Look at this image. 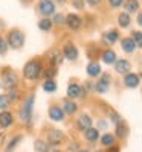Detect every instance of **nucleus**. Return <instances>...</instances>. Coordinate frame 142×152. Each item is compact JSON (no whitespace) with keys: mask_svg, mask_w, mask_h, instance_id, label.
Instances as JSON below:
<instances>
[{"mask_svg":"<svg viewBox=\"0 0 142 152\" xmlns=\"http://www.w3.org/2000/svg\"><path fill=\"white\" fill-rule=\"evenodd\" d=\"M139 9V2L138 0H127L125 2V11L127 12H136Z\"/></svg>","mask_w":142,"mask_h":152,"instance_id":"a878e982","label":"nucleus"},{"mask_svg":"<svg viewBox=\"0 0 142 152\" xmlns=\"http://www.w3.org/2000/svg\"><path fill=\"white\" fill-rule=\"evenodd\" d=\"M121 44H122L124 52H127V53H133L135 49H136V44H135V41H133V38H124Z\"/></svg>","mask_w":142,"mask_h":152,"instance_id":"f3484780","label":"nucleus"},{"mask_svg":"<svg viewBox=\"0 0 142 152\" xmlns=\"http://www.w3.org/2000/svg\"><path fill=\"white\" fill-rule=\"evenodd\" d=\"M81 18L76 15V14H69L66 15V24L72 29V31H76V29H80L81 28Z\"/></svg>","mask_w":142,"mask_h":152,"instance_id":"9d476101","label":"nucleus"},{"mask_svg":"<svg viewBox=\"0 0 142 152\" xmlns=\"http://www.w3.org/2000/svg\"><path fill=\"white\" fill-rule=\"evenodd\" d=\"M49 119L54 120V122H61L64 119V111L61 107H57V105H52L49 108Z\"/></svg>","mask_w":142,"mask_h":152,"instance_id":"1a4fd4ad","label":"nucleus"},{"mask_svg":"<svg viewBox=\"0 0 142 152\" xmlns=\"http://www.w3.org/2000/svg\"><path fill=\"white\" fill-rule=\"evenodd\" d=\"M138 23H139L141 26H142V12H141V14L138 15Z\"/></svg>","mask_w":142,"mask_h":152,"instance_id":"a19ab883","label":"nucleus"},{"mask_svg":"<svg viewBox=\"0 0 142 152\" xmlns=\"http://www.w3.org/2000/svg\"><path fill=\"white\" fill-rule=\"evenodd\" d=\"M43 73V66L40 59H31L28 61L23 67V75L28 81H35L40 78V75Z\"/></svg>","mask_w":142,"mask_h":152,"instance_id":"f257e3e1","label":"nucleus"},{"mask_svg":"<svg viewBox=\"0 0 142 152\" xmlns=\"http://www.w3.org/2000/svg\"><path fill=\"white\" fill-rule=\"evenodd\" d=\"M34 100H35V96L34 94H29L26 99L23 100V105L20 107V111H18V117L21 122L24 123H31V119H32V107H34Z\"/></svg>","mask_w":142,"mask_h":152,"instance_id":"7ed1b4c3","label":"nucleus"},{"mask_svg":"<svg viewBox=\"0 0 142 152\" xmlns=\"http://www.w3.org/2000/svg\"><path fill=\"white\" fill-rule=\"evenodd\" d=\"M84 137L87 138L89 142H96L98 137H99V132H98V129H95V128H89V129L84 131Z\"/></svg>","mask_w":142,"mask_h":152,"instance_id":"412c9836","label":"nucleus"},{"mask_svg":"<svg viewBox=\"0 0 142 152\" xmlns=\"http://www.w3.org/2000/svg\"><path fill=\"white\" fill-rule=\"evenodd\" d=\"M101 143L104 145V146H113V143H115V137L112 135V134H104L101 137Z\"/></svg>","mask_w":142,"mask_h":152,"instance_id":"cd10ccee","label":"nucleus"},{"mask_svg":"<svg viewBox=\"0 0 142 152\" xmlns=\"http://www.w3.org/2000/svg\"><path fill=\"white\" fill-rule=\"evenodd\" d=\"M12 123H14V117H12V114L9 111L0 113V126H2V128H8Z\"/></svg>","mask_w":142,"mask_h":152,"instance_id":"f8f14e48","label":"nucleus"},{"mask_svg":"<svg viewBox=\"0 0 142 152\" xmlns=\"http://www.w3.org/2000/svg\"><path fill=\"white\" fill-rule=\"evenodd\" d=\"M38 12H40L43 17L49 18V15H52L55 12V3L52 0H40V2H38Z\"/></svg>","mask_w":142,"mask_h":152,"instance_id":"39448f33","label":"nucleus"},{"mask_svg":"<svg viewBox=\"0 0 142 152\" xmlns=\"http://www.w3.org/2000/svg\"><path fill=\"white\" fill-rule=\"evenodd\" d=\"M8 47H9L8 43L3 40L2 37H0V55H5V53H6V50H8Z\"/></svg>","mask_w":142,"mask_h":152,"instance_id":"f704fd0d","label":"nucleus"},{"mask_svg":"<svg viewBox=\"0 0 142 152\" xmlns=\"http://www.w3.org/2000/svg\"><path fill=\"white\" fill-rule=\"evenodd\" d=\"M20 2H21L23 5H29V3L32 2V0H20Z\"/></svg>","mask_w":142,"mask_h":152,"instance_id":"79ce46f5","label":"nucleus"},{"mask_svg":"<svg viewBox=\"0 0 142 152\" xmlns=\"http://www.w3.org/2000/svg\"><path fill=\"white\" fill-rule=\"evenodd\" d=\"M73 6L76 9H83V2L81 0H73Z\"/></svg>","mask_w":142,"mask_h":152,"instance_id":"4c0bfd02","label":"nucleus"},{"mask_svg":"<svg viewBox=\"0 0 142 152\" xmlns=\"http://www.w3.org/2000/svg\"><path fill=\"white\" fill-rule=\"evenodd\" d=\"M132 38H133V41H135L136 47H142V32H139V31H135Z\"/></svg>","mask_w":142,"mask_h":152,"instance_id":"7c9ffc66","label":"nucleus"},{"mask_svg":"<svg viewBox=\"0 0 142 152\" xmlns=\"http://www.w3.org/2000/svg\"><path fill=\"white\" fill-rule=\"evenodd\" d=\"M9 100L6 97V94H0V110H6L9 107Z\"/></svg>","mask_w":142,"mask_h":152,"instance_id":"473e14b6","label":"nucleus"},{"mask_svg":"<svg viewBox=\"0 0 142 152\" xmlns=\"http://www.w3.org/2000/svg\"><path fill=\"white\" fill-rule=\"evenodd\" d=\"M52 23H57V24H64L66 23V17H64L63 14H55L54 17V21Z\"/></svg>","mask_w":142,"mask_h":152,"instance_id":"c9c22d12","label":"nucleus"},{"mask_svg":"<svg viewBox=\"0 0 142 152\" xmlns=\"http://www.w3.org/2000/svg\"><path fill=\"white\" fill-rule=\"evenodd\" d=\"M130 69H132L130 62L125 61V59H119V61H116V64H115V70L118 73H128Z\"/></svg>","mask_w":142,"mask_h":152,"instance_id":"dca6fc26","label":"nucleus"},{"mask_svg":"<svg viewBox=\"0 0 142 152\" xmlns=\"http://www.w3.org/2000/svg\"><path fill=\"white\" fill-rule=\"evenodd\" d=\"M43 90L47 91V93H54L57 90V84L54 79H46L44 84H43Z\"/></svg>","mask_w":142,"mask_h":152,"instance_id":"393cba45","label":"nucleus"},{"mask_svg":"<svg viewBox=\"0 0 142 152\" xmlns=\"http://www.w3.org/2000/svg\"><path fill=\"white\" fill-rule=\"evenodd\" d=\"M63 138H64V135H63V132L60 129H50L47 132V142H49V145H52V146H58L63 142Z\"/></svg>","mask_w":142,"mask_h":152,"instance_id":"423d86ee","label":"nucleus"},{"mask_svg":"<svg viewBox=\"0 0 142 152\" xmlns=\"http://www.w3.org/2000/svg\"><path fill=\"white\" fill-rule=\"evenodd\" d=\"M127 131H128V128H127V125L122 120L119 123H116V135H118L119 138H124L127 135Z\"/></svg>","mask_w":142,"mask_h":152,"instance_id":"4be33fe9","label":"nucleus"},{"mask_svg":"<svg viewBox=\"0 0 142 152\" xmlns=\"http://www.w3.org/2000/svg\"><path fill=\"white\" fill-rule=\"evenodd\" d=\"M47 59H49L50 64H52V67H57L63 62V53L58 49H50L47 52Z\"/></svg>","mask_w":142,"mask_h":152,"instance_id":"0eeeda50","label":"nucleus"},{"mask_svg":"<svg viewBox=\"0 0 142 152\" xmlns=\"http://www.w3.org/2000/svg\"><path fill=\"white\" fill-rule=\"evenodd\" d=\"M109 81H110V76H109V75H104V76H102V78L96 82L95 90H96L98 93H106V91L109 90Z\"/></svg>","mask_w":142,"mask_h":152,"instance_id":"9b49d317","label":"nucleus"},{"mask_svg":"<svg viewBox=\"0 0 142 152\" xmlns=\"http://www.w3.org/2000/svg\"><path fill=\"white\" fill-rule=\"evenodd\" d=\"M63 56L66 59H69V61H75L76 58H78V49H76L72 43H67L63 49Z\"/></svg>","mask_w":142,"mask_h":152,"instance_id":"6e6552de","label":"nucleus"},{"mask_svg":"<svg viewBox=\"0 0 142 152\" xmlns=\"http://www.w3.org/2000/svg\"><path fill=\"white\" fill-rule=\"evenodd\" d=\"M76 126H78V129H81V131L92 128V119L89 116H86V114H83V116H80L78 122H76Z\"/></svg>","mask_w":142,"mask_h":152,"instance_id":"2eb2a0df","label":"nucleus"},{"mask_svg":"<svg viewBox=\"0 0 142 152\" xmlns=\"http://www.w3.org/2000/svg\"><path fill=\"white\" fill-rule=\"evenodd\" d=\"M86 2H87L89 5L95 6V5H99V3H101V0H86Z\"/></svg>","mask_w":142,"mask_h":152,"instance_id":"ea45409f","label":"nucleus"},{"mask_svg":"<svg viewBox=\"0 0 142 152\" xmlns=\"http://www.w3.org/2000/svg\"><path fill=\"white\" fill-rule=\"evenodd\" d=\"M24 44V34L20 29H11L8 34V46L11 49H20Z\"/></svg>","mask_w":142,"mask_h":152,"instance_id":"20e7f679","label":"nucleus"},{"mask_svg":"<svg viewBox=\"0 0 142 152\" xmlns=\"http://www.w3.org/2000/svg\"><path fill=\"white\" fill-rule=\"evenodd\" d=\"M118 23H119V26H121V28H127L128 24H130V15L125 14V12L119 14V17H118Z\"/></svg>","mask_w":142,"mask_h":152,"instance_id":"bb28decb","label":"nucleus"},{"mask_svg":"<svg viewBox=\"0 0 142 152\" xmlns=\"http://www.w3.org/2000/svg\"><path fill=\"white\" fill-rule=\"evenodd\" d=\"M118 37H119L118 31H109V32H106L104 35H102V40H104V43H107V44H113L116 40H118Z\"/></svg>","mask_w":142,"mask_h":152,"instance_id":"a211bd4d","label":"nucleus"},{"mask_svg":"<svg viewBox=\"0 0 142 152\" xmlns=\"http://www.w3.org/2000/svg\"><path fill=\"white\" fill-rule=\"evenodd\" d=\"M38 28H40L41 31H44V32H49L50 29H52V20L43 17L40 21H38Z\"/></svg>","mask_w":142,"mask_h":152,"instance_id":"5701e85b","label":"nucleus"},{"mask_svg":"<svg viewBox=\"0 0 142 152\" xmlns=\"http://www.w3.org/2000/svg\"><path fill=\"white\" fill-rule=\"evenodd\" d=\"M44 75H46V79H52V78H55V76H57V70H55V67H49V69H46V70H44Z\"/></svg>","mask_w":142,"mask_h":152,"instance_id":"72a5a7b5","label":"nucleus"},{"mask_svg":"<svg viewBox=\"0 0 142 152\" xmlns=\"http://www.w3.org/2000/svg\"><path fill=\"white\" fill-rule=\"evenodd\" d=\"M67 96L70 99H76V97H81L83 96V88L78 84H70L67 87Z\"/></svg>","mask_w":142,"mask_h":152,"instance_id":"4468645a","label":"nucleus"},{"mask_svg":"<svg viewBox=\"0 0 142 152\" xmlns=\"http://www.w3.org/2000/svg\"><path fill=\"white\" fill-rule=\"evenodd\" d=\"M21 135H16L14 138H11V142H9V145H8V148H6V152H11V151H14V148L18 145V142H21Z\"/></svg>","mask_w":142,"mask_h":152,"instance_id":"c756f323","label":"nucleus"},{"mask_svg":"<svg viewBox=\"0 0 142 152\" xmlns=\"http://www.w3.org/2000/svg\"><path fill=\"white\" fill-rule=\"evenodd\" d=\"M109 3H110V6H113V8H118V6H121V5L124 3V0H109Z\"/></svg>","mask_w":142,"mask_h":152,"instance_id":"e433bc0d","label":"nucleus"},{"mask_svg":"<svg viewBox=\"0 0 142 152\" xmlns=\"http://www.w3.org/2000/svg\"><path fill=\"white\" fill-rule=\"evenodd\" d=\"M17 85H18L17 73L11 69H3L0 73V87L6 88V90H14Z\"/></svg>","mask_w":142,"mask_h":152,"instance_id":"f03ea898","label":"nucleus"},{"mask_svg":"<svg viewBox=\"0 0 142 152\" xmlns=\"http://www.w3.org/2000/svg\"><path fill=\"white\" fill-rule=\"evenodd\" d=\"M63 111L67 113V114L76 113V104L72 102V100H64V104H63Z\"/></svg>","mask_w":142,"mask_h":152,"instance_id":"b1692460","label":"nucleus"},{"mask_svg":"<svg viewBox=\"0 0 142 152\" xmlns=\"http://www.w3.org/2000/svg\"><path fill=\"white\" fill-rule=\"evenodd\" d=\"M6 97H8L9 102H14V100L18 99V91L16 90V88H14V90H9V91L6 93Z\"/></svg>","mask_w":142,"mask_h":152,"instance_id":"2f4dec72","label":"nucleus"},{"mask_svg":"<svg viewBox=\"0 0 142 152\" xmlns=\"http://www.w3.org/2000/svg\"><path fill=\"white\" fill-rule=\"evenodd\" d=\"M110 152H119V149L118 148H112V151Z\"/></svg>","mask_w":142,"mask_h":152,"instance_id":"c03bdc74","label":"nucleus"},{"mask_svg":"<svg viewBox=\"0 0 142 152\" xmlns=\"http://www.w3.org/2000/svg\"><path fill=\"white\" fill-rule=\"evenodd\" d=\"M80 152H89V151H80Z\"/></svg>","mask_w":142,"mask_h":152,"instance_id":"a18cd8bd","label":"nucleus"},{"mask_svg":"<svg viewBox=\"0 0 142 152\" xmlns=\"http://www.w3.org/2000/svg\"><path fill=\"white\" fill-rule=\"evenodd\" d=\"M99 128H106V123L104 122H99Z\"/></svg>","mask_w":142,"mask_h":152,"instance_id":"37998d69","label":"nucleus"},{"mask_svg":"<svg viewBox=\"0 0 142 152\" xmlns=\"http://www.w3.org/2000/svg\"><path fill=\"white\" fill-rule=\"evenodd\" d=\"M102 61H104L106 64H113V62H116V53L112 49L104 50V52H102Z\"/></svg>","mask_w":142,"mask_h":152,"instance_id":"6ab92c4d","label":"nucleus"},{"mask_svg":"<svg viewBox=\"0 0 142 152\" xmlns=\"http://www.w3.org/2000/svg\"><path fill=\"white\" fill-rule=\"evenodd\" d=\"M139 82H141V78H139L138 75H135V73H127L125 78H124V84H125L127 87H130V88L138 87Z\"/></svg>","mask_w":142,"mask_h":152,"instance_id":"ddd939ff","label":"nucleus"},{"mask_svg":"<svg viewBox=\"0 0 142 152\" xmlns=\"http://www.w3.org/2000/svg\"><path fill=\"white\" fill-rule=\"evenodd\" d=\"M101 73V66L98 64V62L92 61V62H89V66H87V75L89 76H98Z\"/></svg>","mask_w":142,"mask_h":152,"instance_id":"aec40b11","label":"nucleus"},{"mask_svg":"<svg viewBox=\"0 0 142 152\" xmlns=\"http://www.w3.org/2000/svg\"><path fill=\"white\" fill-rule=\"evenodd\" d=\"M46 152H60V149L57 148V146H52V145H50V146H47V151Z\"/></svg>","mask_w":142,"mask_h":152,"instance_id":"58836bf2","label":"nucleus"},{"mask_svg":"<svg viewBox=\"0 0 142 152\" xmlns=\"http://www.w3.org/2000/svg\"><path fill=\"white\" fill-rule=\"evenodd\" d=\"M34 149H35V152H46L47 151V143H44L43 140H35Z\"/></svg>","mask_w":142,"mask_h":152,"instance_id":"c85d7f7f","label":"nucleus"}]
</instances>
